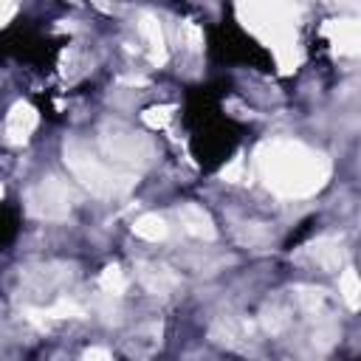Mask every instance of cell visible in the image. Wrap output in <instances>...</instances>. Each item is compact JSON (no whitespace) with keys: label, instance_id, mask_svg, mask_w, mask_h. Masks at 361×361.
<instances>
[{"label":"cell","instance_id":"obj_8","mask_svg":"<svg viewBox=\"0 0 361 361\" xmlns=\"http://www.w3.org/2000/svg\"><path fill=\"white\" fill-rule=\"evenodd\" d=\"M138 279L155 296H164V293H169L178 285V274L172 268H166V265H149V262H141L138 265Z\"/></svg>","mask_w":361,"mask_h":361},{"label":"cell","instance_id":"obj_18","mask_svg":"<svg viewBox=\"0 0 361 361\" xmlns=\"http://www.w3.org/2000/svg\"><path fill=\"white\" fill-rule=\"evenodd\" d=\"M285 316H282V310H265V316H262V324H265V330H271V333H279L282 327H285Z\"/></svg>","mask_w":361,"mask_h":361},{"label":"cell","instance_id":"obj_16","mask_svg":"<svg viewBox=\"0 0 361 361\" xmlns=\"http://www.w3.org/2000/svg\"><path fill=\"white\" fill-rule=\"evenodd\" d=\"M220 178L228 180V183H243V180H245V155H234V158L220 169Z\"/></svg>","mask_w":361,"mask_h":361},{"label":"cell","instance_id":"obj_7","mask_svg":"<svg viewBox=\"0 0 361 361\" xmlns=\"http://www.w3.org/2000/svg\"><path fill=\"white\" fill-rule=\"evenodd\" d=\"M178 217H180V226H183L186 234H192V237H197V240H214V237H217L214 220H212V214H209L203 206H197V203H183V206L178 209Z\"/></svg>","mask_w":361,"mask_h":361},{"label":"cell","instance_id":"obj_3","mask_svg":"<svg viewBox=\"0 0 361 361\" xmlns=\"http://www.w3.org/2000/svg\"><path fill=\"white\" fill-rule=\"evenodd\" d=\"M71 206H73V192L71 186L56 178V175H48L42 178L37 186L28 189L25 195V209L31 217L37 220H48V223H59V220H68L71 214Z\"/></svg>","mask_w":361,"mask_h":361},{"label":"cell","instance_id":"obj_22","mask_svg":"<svg viewBox=\"0 0 361 361\" xmlns=\"http://www.w3.org/2000/svg\"><path fill=\"white\" fill-rule=\"evenodd\" d=\"M0 197H3V186H0Z\"/></svg>","mask_w":361,"mask_h":361},{"label":"cell","instance_id":"obj_21","mask_svg":"<svg viewBox=\"0 0 361 361\" xmlns=\"http://www.w3.org/2000/svg\"><path fill=\"white\" fill-rule=\"evenodd\" d=\"M14 14V3L11 0H0V25Z\"/></svg>","mask_w":361,"mask_h":361},{"label":"cell","instance_id":"obj_13","mask_svg":"<svg viewBox=\"0 0 361 361\" xmlns=\"http://www.w3.org/2000/svg\"><path fill=\"white\" fill-rule=\"evenodd\" d=\"M338 293L344 296V302L350 305V310H358L361 305V282H358V274L353 268H344L341 276H338Z\"/></svg>","mask_w":361,"mask_h":361},{"label":"cell","instance_id":"obj_4","mask_svg":"<svg viewBox=\"0 0 361 361\" xmlns=\"http://www.w3.org/2000/svg\"><path fill=\"white\" fill-rule=\"evenodd\" d=\"M99 147H102V152H104L110 161H116L118 166H135V164L144 166V164H149V158H152L149 141L141 138L138 133L127 130V127H107V130H102Z\"/></svg>","mask_w":361,"mask_h":361},{"label":"cell","instance_id":"obj_11","mask_svg":"<svg viewBox=\"0 0 361 361\" xmlns=\"http://www.w3.org/2000/svg\"><path fill=\"white\" fill-rule=\"evenodd\" d=\"M133 234L141 237V240L158 243V240H164V237L169 234V226H166V220H164L161 214L147 212V214H141V217L133 220Z\"/></svg>","mask_w":361,"mask_h":361},{"label":"cell","instance_id":"obj_14","mask_svg":"<svg viewBox=\"0 0 361 361\" xmlns=\"http://www.w3.org/2000/svg\"><path fill=\"white\" fill-rule=\"evenodd\" d=\"M99 288H102L104 293H110V296H121V293L127 290V276H124V271H121L118 265H107V268L102 271V276H99Z\"/></svg>","mask_w":361,"mask_h":361},{"label":"cell","instance_id":"obj_15","mask_svg":"<svg viewBox=\"0 0 361 361\" xmlns=\"http://www.w3.org/2000/svg\"><path fill=\"white\" fill-rule=\"evenodd\" d=\"M172 116H175V104H152V107H147L144 113H141V118H144V124L147 127H166L169 121H172Z\"/></svg>","mask_w":361,"mask_h":361},{"label":"cell","instance_id":"obj_19","mask_svg":"<svg viewBox=\"0 0 361 361\" xmlns=\"http://www.w3.org/2000/svg\"><path fill=\"white\" fill-rule=\"evenodd\" d=\"M183 31H186V42H189V48H192V51H197V48H200V42H203L200 28H197L195 23H183Z\"/></svg>","mask_w":361,"mask_h":361},{"label":"cell","instance_id":"obj_5","mask_svg":"<svg viewBox=\"0 0 361 361\" xmlns=\"http://www.w3.org/2000/svg\"><path fill=\"white\" fill-rule=\"evenodd\" d=\"M37 121H39V116L28 102H14L8 110V118H6V141L8 144H25L28 135L34 133Z\"/></svg>","mask_w":361,"mask_h":361},{"label":"cell","instance_id":"obj_6","mask_svg":"<svg viewBox=\"0 0 361 361\" xmlns=\"http://www.w3.org/2000/svg\"><path fill=\"white\" fill-rule=\"evenodd\" d=\"M324 34L330 37L333 48L344 56H355L361 51V31H358V20L347 17V20H330L324 25Z\"/></svg>","mask_w":361,"mask_h":361},{"label":"cell","instance_id":"obj_10","mask_svg":"<svg viewBox=\"0 0 361 361\" xmlns=\"http://www.w3.org/2000/svg\"><path fill=\"white\" fill-rule=\"evenodd\" d=\"M138 31H141V37L149 42V59H152V65H164L166 62V42H164V31H161V23H158V17H152V14H141L138 17Z\"/></svg>","mask_w":361,"mask_h":361},{"label":"cell","instance_id":"obj_17","mask_svg":"<svg viewBox=\"0 0 361 361\" xmlns=\"http://www.w3.org/2000/svg\"><path fill=\"white\" fill-rule=\"evenodd\" d=\"M299 302H302L307 310H316V307L324 302V290H322V288H302V290H299Z\"/></svg>","mask_w":361,"mask_h":361},{"label":"cell","instance_id":"obj_1","mask_svg":"<svg viewBox=\"0 0 361 361\" xmlns=\"http://www.w3.org/2000/svg\"><path fill=\"white\" fill-rule=\"evenodd\" d=\"M257 172L274 195L307 197L327 183L330 158L299 141L276 138L257 149Z\"/></svg>","mask_w":361,"mask_h":361},{"label":"cell","instance_id":"obj_20","mask_svg":"<svg viewBox=\"0 0 361 361\" xmlns=\"http://www.w3.org/2000/svg\"><path fill=\"white\" fill-rule=\"evenodd\" d=\"M85 358H87V361H90V358L107 361V358H110V350H104V347H90V350H85Z\"/></svg>","mask_w":361,"mask_h":361},{"label":"cell","instance_id":"obj_12","mask_svg":"<svg viewBox=\"0 0 361 361\" xmlns=\"http://www.w3.org/2000/svg\"><path fill=\"white\" fill-rule=\"evenodd\" d=\"M85 310L71 302V299H59L54 307H45V310H28V319L31 322H45V319H82Z\"/></svg>","mask_w":361,"mask_h":361},{"label":"cell","instance_id":"obj_9","mask_svg":"<svg viewBox=\"0 0 361 361\" xmlns=\"http://www.w3.org/2000/svg\"><path fill=\"white\" fill-rule=\"evenodd\" d=\"M307 254L324 271H336L344 262V248H341V240H336V237H322V240L310 243L307 245Z\"/></svg>","mask_w":361,"mask_h":361},{"label":"cell","instance_id":"obj_2","mask_svg":"<svg viewBox=\"0 0 361 361\" xmlns=\"http://www.w3.org/2000/svg\"><path fill=\"white\" fill-rule=\"evenodd\" d=\"M62 155L73 178L96 197H121L138 183V178L130 169L118 164H104L79 141H65Z\"/></svg>","mask_w":361,"mask_h":361}]
</instances>
